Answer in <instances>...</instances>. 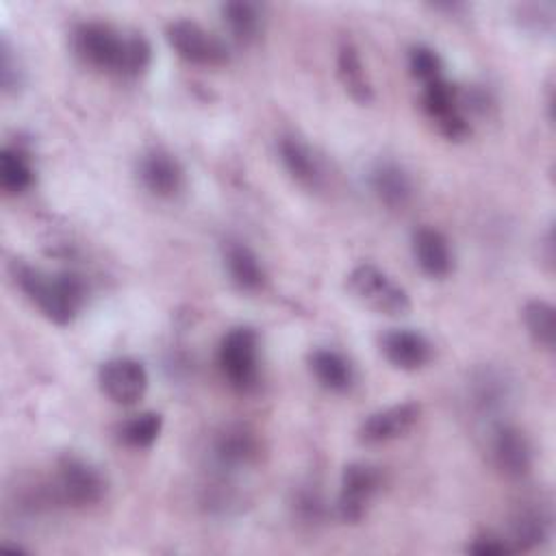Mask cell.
Instances as JSON below:
<instances>
[{
  "label": "cell",
  "mask_w": 556,
  "mask_h": 556,
  "mask_svg": "<svg viewBox=\"0 0 556 556\" xmlns=\"http://www.w3.org/2000/svg\"><path fill=\"white\" fill-rule=\"evenodd\" d=\"M72 48L85 65L119 78L141 76L152 61V48L143 35H126L96 20L74 26Z\"/></svg>",
  "instance_id": "obj_1"
},
{
  "label": "cell",
  "mask_w": 556,
  "mask_h": 556,
  "mask_svg": "<svg viewBox=\"0 0 556 556\" xmlns=\"http://www.w3.org/2000/svg\"><path fill=\"white\" fill-rule=\"evenodd\" d=\"M11 278L15 287L41 311L46 319L67 326L76 319L85 304V282L72 271H43L24 261H11Z\"/></svg>",
  "instance_id": "obj_2"
},
{
  "label": "cell",
  "mask_w": 556,
  "mask_h": 556,
  "mask_svg": "<svg viewBox=\"0 0 556 556\" xmlns=\"http://www.w3.org/2000/svg\"><path fill=\"white\" fill-rule=\"evenodd\" d=\"M224 380L237 393H252L258 387V334L250 326L228 330L217 350Z\"/></svg>",
  "instance_id": "obj_3"
},
{
  "label": "cell",
  "mask_w": 556,
  "mask_h": 556,
  "mask_svg": "<svg viewBox=\"0 0 556 556\" xmlns=\"http://www.w3.org/2000/svg\"><path fill=\"white\" fill-rule=\"evenodd\" d=\"M52 491L59 502L85 508L98 504L106 495V480L89 460L76 454H63L54 467Z\"/></svg>",
  "instance_id": "obj_4"
},
{
  "label": "cell",
  "mask_w": 556,
  "mask_h": 556,
  "mask_svg": "<svg viewBox=\"0 0 556 556\" xmlns=\"http://www.w3.org/2000/svg\"><path fill=\"white\" fill-rule=\"evenodd\" d=\"M348 291L365 306L384 315H406L408 293L371 263H361L348 274Z\"/></svg>",
  "instance_id": "obj_5"
},
{
  "label": "cell",
  "mask_w": 556,
  "mask_h": 556,
  "mask_svg": "<svg viewBox=\"0 0 556 556\" xmlns=\"http://www.w3.org/2000/svg\"><path fill=\"white\" fill-rule=\"evenodd\" d=\"M165 37L174 52L191 65L219 67L226 65L230 59L228 46L193 20H172L165 28Z\"/></svg>",
  "instance_id": "obj_6"
},
{
  "label": "cell",
  "mask_w": 556,
  "mask_h": 556,
  "mask_svg": "<svg viewBox=\"0 0 556 556\" xmlns=\"http://www.w3.org/2000/svg\"><path fill=\"white\" fill-rule=\"evenodd\" d=\"M421 106L445 139L463 141L471 135V124L460 106V89L445 76L424 85Z\"/></svg>",
  "instance_id": "obj_7"
},
{
  "label": "cell",
  "mask_w": 556,
  "mask_h": 556,
  "mask_svg": "<svg viewBox=\"0 0 556 556\" xmlns=\"http://www.w3.org/2000/svg\"><path fill=\"white\" fill-rule=\"evenodd\" d=\"M382 486V471L369 463H350L341 473L337 515L343 523H358Z\"/></svg>",
  "instance_id": "obj_8"
},
{
  "label": "cell",
  "mask_w": 556,
  "mask_h": 556,
  "mask_svg": "<svg viewBox=\"0 0 556 556\" xmlns=\"http://www.w3.org/2000/svg\"><path fill=\"white\" fill-rule=\"evenodd\" d=\"M98 384L111 402L122 406H132L146 395L148 371L135 358H128V356L111 358L102 363L98 371Z\"/></svg>",
  "instance_id": "obj_9"
},
{
  "label": "cell",
  "mask_w": 556,
  "mask_h": 556,
  "mask_svg": "<svg viewBox=\"0 0 556 556\" xmlns=\"http://www.w3.org/2000/svg\"><path fill=\"white\" fill-rule=\"evenodd\" d=\"M137 176L141 185L161 200H174L185 189V169L180 161L163 148H150L141 154Z\"/></svg>",
  "instance_id": "obj_10"
},
{
  "label": "cell",
  "mask_w": 556,
  "mask_h": 556,
  "mask_svg": "<svg viewBox=\"0 0 556 556\" xmlns=\"http://www.w3.org/2000/svg\"><path fill=\"white\" fill-rule=\"evenodd\" d=\"M421 406L417 402H402L380 408L365 417L358 428V439L365 445H380L406 437L419 421Z\"/></svg>",
  "instance_id": "obj_11"
},
{
  "label": "cell",
  "mask_w": 556,
  "mask_h": 556,
  "mask_svg": "<svg viewBox=\"0 0 556 556\" xmlns=\"http://www.w3.org/2000/svg\"><path fill=\"white\" fill-rule=\"evenodd\" d=\"M491 456L495 467L508 478H523L534 463V450L523 430L510 424H497L491 432Z\"/></svg>",
  "instance_id": "obj_12"
},
{
  "label": "cell",
  "mask_w": 556,
  "mask_h": 556,
  "mask_svg": "<svg viewBox=\"0 0 556 556\" xmlns=\"http://www.w3.org/2000/svg\"><path fill=\"white\" fill-rule=\"evenodd\" d=\"M371 193L391 211H402L413 202L415 185L410 174L391 159H380L371 165L367 176Z\"/></svg>",
  "instance_id": "obj_13"
},
{
  "label": "cell",
  "mask_w": 556,
  "mask_h": 556,
  "mask_svg": "<svg viewBox=\"0 0 556 556\" xmlns=\"http://www.w3.org/2000/svg\"><path fill=\"white\" fill-rule=\"evenodd\" d=\"M380 350L384 358L402 371H417L432 358V343L421 332L410 328L387 330L380 337Z\"/></svg>",
  "instance_id": "obj_14"
},
{
  "label": "cell",
  "mask_w": 556,
  "mask_h": 556,
  "mask_svg": "<svg viewBox=\"0 0 556 556\" xmlns=\"http://www.w3.org/2000/svg\"><path fill=\"white\" fill-rule=\"evenodd\" d=\"M213 463L222 471H239L252 467L258 456V439L243 426H228L213 441Z\"/></svg>",
  "instance_id": "obj_15"
},
{
  "label": "cell",
  "mask_w": 556,
  "mask_h": 556,
  "mask_svg": "<svg viewBox=\"0 0 556 556\" xmlns=\"http://www.w3.org/2000/svg\"><path fill=\"white\" fill-rule=\"evenodd\" d=\"M467 397L480 417H495L510 400V382L495 367H478L467 382Z\"/></svg>",
  "instance_id": "obj_16"
},
{
  "label": "cell",
  "mask_w": 556,
  "mask_h": 556,
  "mask_svg": "<svg viewBox=\"0 0 556 556\" xmlns=\"http://www.w3.org/2000/svg\"><path fill=\"white\" fill-rule=\"evenodd\" d=\"M552 536V515L543 504H521L510 517L508 545L515 552H528Z\"/></svg>",
  "instance_id": "obj_17"
},
{
  "label": "cell",
  "mask_w": 556,
  "mask_h": 556,
  "mask_svg": "<svg viewBox=\"0 0 556 556\" xmlns=\"http://www.w3.org/2000/svg\"><path fill=\"white\" fill-rule=\"evenodd\" d=\"M278 159L287 174L308 191H317L324 182L321 163L315 152L293 135H285L278 141Z\"/></svg>",
  "instance_id": "obj_18"
},
{
  "label": "cell",
  "mask_w": 556,
  "mask_h": 556,
  "mask_svg": "<svg viewBox=\"0 0 556 556\" xmlns=\"http://www.w3.org/2000/svg\"><path fill=\"white\" fill-rule=\"evenodd\" d=\"M413 254L419 269L430 278H445L454 269L450 241L432 226H421L413 232Z\"/></svg>",
  "instance_id": "obj_19"
},
{
  "label": "cell",
  "mask_w": 556,
  "mask_h": 556,
  "mask_svg": "<svg viewBox=\"0 0 556 556\" xmlns=\"http://www.w3.org/2000/svg\"><path fill=\"white\" fill-rule=\"evenodd\" d=\"M222 254H224V267L228 271V278L239 291L254 293L263 289L267 274L252 248H248L241 241H226Z\"/></svg>",
  "instance_id": "obj_20"
},
{
  "label": "cell",
  "mask_w": 556,
  "mask_h": 556,
  "mask_svg": "<svg viewBox=\"0 0 556 556\" xmlns=\"http://www.w3.org/2000/svg\"><path fill=\"white\" fill-rule=\"evenodd\" d=\"M337 76L343 89L350 93L352 100L358 104H369L374 100V87L367 78L365 65L361 61L358 48L350 37H343L337 48Z\"/></svg>",
  "instance_id": "obj_21"
},
{
  "label": "cell",
  "mask_w": 556,
  "mask_h": 556,
  "mask_svg": "<svg viewBox=\"0 0 556 556\" xmlns=\"http://www.w3.org/2000/svg\"><path fill=\"white\" fill-rule=\"evenodd\" d=\"M308 367L317 382L334 393H343L354 382V369L350 361L332 348H317L308 354Z\"/></svg>",
  "instance_id": "obj_22"
},
{
  "label": "cell",
  "mask_w": 556,
  "mask_h": 556,
  "mask_svg": "<svg viewBox=\"0 0 556 556\" xmlns=\"http://www.w3.org/2000/svg\"><path fill=\"white\" fill-rule=\"evenodd\" d=\"M219 11H222V20L228 26L235 41L250 46L261 37L263 9L258 4L245 2V0H235V2H224L219 7Z\"/></svg>",
  "instance_id": "obj_23"
},
{
  "label": "cell",
  "mask_w": 556,
  "mask_h": 556,
  "mask_svg": "<svg viewBox=\"0 0 556 556\" xmlns=\"http://www.w3.org/2000/svg\"><path fill=\"white\" fill-rule=\"evenodd\" d=\"M33 180H35V172L26 152L15 146L2 148L0 150V187L11 195H20L33 185Z\"/></svg>",
  "instance_id": "obj_24"
},
{
  "label": "cell",
  "mask_w": 556,
  "mask_h": 556,
  "mask_svg": "<svg viewBox=\"0 0 556 556\" xmlns=\"http://www.w3.org/2000/svg\"><path fill=\"white\" fill-rule=\"evenodd\" d=\"M523 324L532 341L545 350L554 348L556 337V324H554V306L541 298L528 300L521 311Z\"/></svg>",
  "instance_id": "obj_25"
},
{
  "label": "cell",
  "mask_w": 556,
  "mask_h": 556,
  "mask_svg": "<svg viewBox=\"0 0 556 556\" xmlns=\"http://www.w3.org/2000/svg\"><path fill=\"white\" fill-rule=\"evenodd\" d=\"M161 428H163L161 413L143 410V413L132 415L130 419H126L119 426V441L128 447L143 450V447H150L159 439Z\"/></svg>",
  "instance_id": "obj_26"
},
{
  "label": "cell",
  "mask_w": 556,
  "mask_h": 556,
  "mask_svg": "<svg viewBox=\"0 0 556 556\" xmlns=\"http://www.w3.org/2000/svg\"><path fill=\"white\" fill-rule=\"evenodd\" d=\"M408 70L424 85L443 76V61L430 46H413L408 50Z\"/></svg>",
  "instance_id": "obj_27"
},
{
  "label": "cell",
  "mask_w": 556,
  "mask_h": 556,
  "mask_svg": "<svg viewBox=\"0 0 556 556\" xmlns=\"http://www.w3.org/2000/svg\"><path fill=\"white\" fill-rule=\"evenodd\" d=\"M521 11V24L530 30L539 33H552L554 28V2H534L519 7Z\"/></svg>",
  "instance_id": "obj_28"
},
{
  "label": "cell",
  "mask_w": 556,
  "mask_h": 556,
  "mask_svg": "<svg viewBox=\"0 0 556 556\" xmlns=\"http://www.w3.org/2000/svg\"><path fill=\"white\" fill-rule=\"evenodd\" d=\"M467 554L473 556H504V554H513L506 536L495 534V532H482L478 536L471 539V543L467 545Z\"/></svg>",
  "instance_id": "obj_29"
},
{
  "label": "cell",
  "mask_w": 556,
  "mask_h": 556,
  "mask_svg": "<svg viewBox=\"0 0 556 556\" xmlns=\"http://www.w3.org/2000/svg\"><path fill=\"white\" fill-rule=\"evenodd\" d=\"M0 80H2L4 91L17 89L22 85V70L13 61V54L9 50L7 39H2V46H0Z\"/></svg>",
  "instance_id": "obj_30"
}]
</instances>
